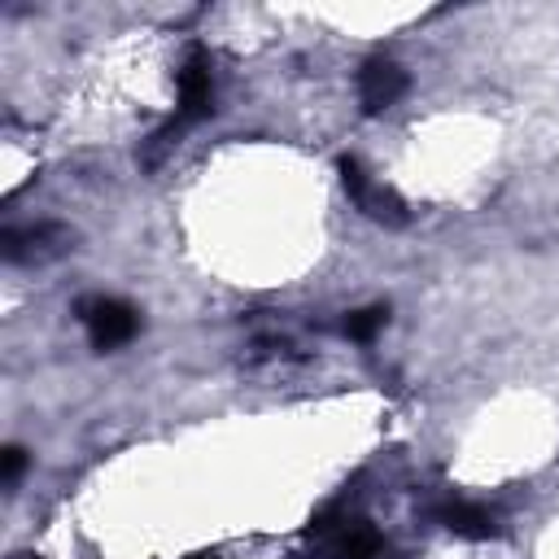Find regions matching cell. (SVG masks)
I'll return each instance as SVG.
<instances>
[{
    "label": "cell",
    "mask_w": 559,
    "mask_h": 559,
    "mask_svg": "<svg viewBox=\"0 0 559 559\" xmlns=\"http://www.w3.org/2000/svg\"><path fill=\"white\" fill-rule=\"evenodd\" d=\"M310 537L323 559H389L380 533L362 515H319L310 524Z\"/></svg>",
    "instance_id": "1"
},
{
    "label": "cell",
    "mask_w": 559,
    "mask_h": 559,
    "mask_svg": "<svg viewBox=\"0 0 559 559\" xmlns=\"http://www.w3.org/2000/svg\"><path fill=\"white\" fill-rule=\"evenodd\" d=\"M341 183H345V192L354 197V205H358L371 223H380V227H406V218H411L406 201H402L393 188H384L380 179H371V175L362 170V162L341 157Z\"/></svg>",
    "instance_id": "2"
},
{
    "label": "cell",
    "mask_w": 559,
    "mask_h": 559,
    "mask_svg": "<svg viewBox=\"0 0 559 559\" xmlns=\"http://www.w3.org/2000/svg\"><path fill=\"white\" fill-rule=\"evenodd\" d=\"M79 319H83L87 341L96 349H114V345L131 341L135 328H140V314L127 301H118V297H87V301H79Z\"/></svg>",
    "instance_id": "3"
},
{
    "label": "cell",
    "mask_w": 559,
    "mask_h": 559,
    "mask_svg": "<svg viewBox=\"0 0 559 559\" xmlns=\"http://www.w3.org/2000/svg\"><path fill=\"white\" fill-rule=\"evenodd\" d=\"M210 109H214V83H210V61H205V52H188V61L179 66V114H175L170 131H179V127H188V122L205 118ZM170 131H162V135H153V140H166Z\"/></svg>",
    "instance_id": "4"
},
{
    "label": "cell",
    "mask_w": 559,
    "mask_h": 559,
    "mask_svg": "<svg viewBox=\"0 0 559 559\" xmlns=\"http://www.w3.org/2000/svg\"><path fill=\"white\" fill-rule=\"evenodd\" d=\"M406 92V70L389 57H371L362 70H358V100L367 114H380L389 109L397 96Z\"/></svg>",
    "instance_id": "5"
},
{
    "label": "cell",
    "mask_w": 559,
    "mask_h": 559,
    "mask_svg": "<svg viewBox=\"0 0 559 559\" xmlns=\"http://www.w3.org/2000/svg\"><path fill=\"white\" fill-rule=\"evenodd\" d=\"M70 245V231L57 227V223H39V227H9L4 231V258L9 262H44V258H57L61 249Z\"/></svg>",
    "instance_id": "6"
},
{
    "label": "cell",
    "mask_w": 559,
    "mask_h": 559,
    "mask_svg": "<svg viewBox=\"0 0 559 559\" xmlns=\"http://www.w3.org/2000/svg\"><path fill=\"white\" fill-rule=\"evenodd\" d=\"M432 515L450 528V533H459V537H493L498 533V524H493V515L485 511V507H476V502H463V498H450V502H437L432 507Z\"/></svg>",
    "instance_id": "7"
},
{
    "label": "cell",
    "mask_w": 559,
    "mask_h": 559,
    "mask_svg": "<svg viewBox=\"0 0 559 559\" xmlns=\"http://www.w3.org/2000/svg\"><path fill=\"white\" fill-rule=\"evenodd\" d=\"M384 319H389V310H384V306H367V310H354V314H345L341 332H345L349 341H371V336L384 328Z\"/></svg>",
    "instance_id": "8"
},
{
    "label": "cell",
    "mask_w": 559,
    "mask_h": 559,
    "mask_svg": "<svg viewBox=\"0 0 559 559\" xmlns=\"http://www.w3.org/2000/svg\"><path fill=\"white\" fill-rule=\"evenodd\" d=\"M22 467H26V450H17V445H9L4 450V489H13L17 485V476H22Z\"/></svg>",
    "instance_id": "9"
}]
</instances>
